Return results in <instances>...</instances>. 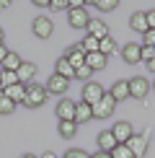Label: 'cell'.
<instances>
[{
    "label": "cell",
    "mask_w": 155,
    "mask_h": 158,
    "mask_svg": "<svg viewBox=\"0 0 155 158\" xmlns=\"http://www.w3.org/2000/svg\"><path fill=\"white\" fill-rule=\"evenodd\" d=\"M114 148H116V140H114L111 130L101 132V135H98V150H101V153H109V156H111V153H114Z\"/></svg>",
    "instance_id": "cell-16"
},
{
    "label": "cell",
    "mask_w": 155,
    "mask_h": 158,
    "mask_svg": "<svg viewBox=\"0 0 155 158\" xmlns=\"http://www.w3.org/2000/svg\"><path fill=\"white\" fill-rule=\"evenodd\" d=\"M80 47L85 49V55H90V52H98V39H93V36H83V42H80Z\"/></svg>",
    "instance_id": "cell-25"
},
{
    "label": "cell",
    "mask_w": 155,
    "mask_h": 158,
    "mask_svg": "<svg viewBox=\"0 0 155 158\" xmlns=\"http://www.w3.org/2000/svg\"><path fill=\"white\" fill-rule=\"evenodd\" d=\"M47 88L44 85H36V83H31V85H26V96H23V106L26 109H39L44 101H47Z\"/></svg>",
    "instance_id": "cell-1"
},
{
    "label": "cell",
    "mask_w": 155,
    "mask_h": 158,
    "mask_svg": "<svg viewBox=\"0 0 155 158\" xmlns=\"http://www.w3.org/2000/svg\"><path fill=\"white\" fill-rule=\"evenodd\" d=\"M111 158H134V156H132V150H129L127 145H116L114 153H111Z\"/></svg>",
    "instance_id": "cell-28"
},
{
    "label": "cell",
    "mask_w": 155,
    "mask_h": 158,
    "mask_svg": "<svg viewBox=\"0 0 155 158\" xmlns=\"http://www.w3.org/2000/svg\"><path fill=\"white\" fill-rule=\"evenodd\" d=\"M0 96H3V91H0Z\"/></svg>",
    "instance_id": "cell-43"
},
{
    "label": "cell",
    "mask_w": 155,
    "mask_h": 158,
    "mask_svg": "<svg viewBox=\"0 0 155 158\" xmlns=\"http://www.w3.org/2000/svg\"><path fill=\"white\" fill-rule=\"evenodd\" d=\"M106 62H109V57L101 55V52H90V55H85V65L93 70V73H96V70H103Z\"/></svg>",
    "instance_id": "cell-15"
},
{
    "label": "cell",
    "mask_w": 155,
    "mask_h": 158,
    "mask_svg": "<svg viewBox=\"0 0 155 158\" xmlns=\"http://www.w3.org/2000/svg\"><path fill=\"white\" fill-rule=\"evenodd\" d=\"M3 36H5V34H3V29H0V47H3Z\"/></svg>",
    "instance_id": "cell-42"
},
{
    "label": "cell",
    "mask_w": 155,
    "mask_h": 158,
    "mask_svg": "<svg viewBox=\"0 0 155 158\" xmlns=\"http://www.w3.org/2000/svg\"><path fill=\"white\" fill-rule=\"evenodd\" d=\"M116 5H119L116 0H96V8L98 10H114Z\"/></svg>",
    "instance_id": "cell-30"
},
{
    "label": "cell",
    "mask_w": 155,
    "mask_h": 158,
    "mask_svg": "<svg viewBox=\"0 0 155 158\" xmlns=\"http://www.w3.org/2000/svg\"><path fill=\"white\" fill-rule=\"evenodd\" d=\"M65 158H90L85 150H80V148H70L67 153H65Z\"/></svg>",
    "instance_id": "cell-32"
},
{
    "label": "cell",
    "mask_w": 155,
    "mask_h": 158,
    "mask_svg": "<svg viewBox=\"0 0 155 158\" xmlns=\"http://www.w3.org/2000/svg\"><path fill=\"white\" fill-rule=\"evenodd\" d=\"M88 119H93V106H88L85 101H78V106H75V124L88 122Z\"/></svg>",
    "instance_id": "cell-19"
},
{
    "label": "cell",
    "mask_w": 155,
    "mask_h": 158,
    "mask_svg": "<svg viewBox=\"0 0 155 158\" xmlns=\"http://www.w3.org/2000/svg\"><path fill=\"white\" fill-rule=\"evenodd\" d=\"M67 21L73 29H88L90 23V13L85 8H75V10H67Z\"/></svg>",
    "instance_id": "cell-6"
},
{
    "label": "cell",
    "mask_w": 155,
    "mask_h": 158,
    "mask_svg": "<svg viewBox=\"0 0 155 158\" xmlns=\"http://www.w3.org/2000/svg\"><path fill=\"white\" fill-rule=\"evenodd\" d=\"M88 36H93V39H106V36H111L109 34V26L101 21V18H90V23H88Z\"/></svg>",
    "instance_id": "cell-13"
},
{
    "label": "cell",
    "mask_w": 155,
    "mask_h": 158,
    "mask_svg": "<svg viewBox=\"0 0 155 158\" xmlns=\"http://www.w3.org/2000/svg\"><path fill=\"white\" fill-rule=\"evenodd\" d=\"M49 8H54V10H70V3H65V0H52Z\"/></svg>",
    "instance_id": "cell-34"
},
{
    "label": "cell",
    "mask_w": 155,
    "mask_h": 158,
    "mask_svg": "<svg viewBox=\"0 0 155 158\" xmlns=\"http://www.w3.org/2000/svg\"><path fill=\"white\" fill-rule=\"evenodd\" d=\"M75 132H78L75 122H60V135L62 137H75Z\"/></svg>",
    "instance_id": "cell-26"
},
{
    "label": "cell",
    "mask_w": 155,
    "mask_h": 158,
    "mask_svg": "<svg viewBox=\"0 0 155 158\" xmlns=\"http://www.w3.org/2000/svg\"><path fill=\"white\" fill-rule=\"evenodd\" d=\"M127 148L132 150L134 158H142L147 153V135H132V140L127 143Z\"/></svg>",
    "instance_id": "cell-12"
},
{
    "label": "cell",
    "mask_w": 155,
    "mask_h": 158,
    "mask_svg": "<svg viewBox=\"0 0 155 158\" xmlns=\"http://www.w3.org/2000/svg\"><path fill=\"white\" fill-rule=\"evenodd\" d=\"M98 52L109 57V55H114V52H119V44L114 42V36H106V39H101V42H98Z\"/></svg>",
    "instance_id": "cell-23"
},
{
    "label": "cell",
    "mask_w": 155,
    "mask_h": 158,
    "mask_svg": "<svg viewBox=\"0 0 155 158\" xmlns=\"http://www.w3.org/2000/svg\"><path fill=\"white\" fill-rule=\"evenodd\" d=\"M13 109H16V104L8 96H0V114H13Z\"/></svg>",
    "instance_id": "cell-27"
},
{
    "label": "cell",
    "mask_w": 155,
    "mask_h": 158,
    "mask_svg": "<svg viewBox=\"0 0 155 158\" xmlns=\"http://www.w3.org/2000/svg\"><path fill=\"white\" fill-rule=\"evenodd\" d=\"M129 26H132V31H137V34H145V31H147V18H145V13H134V16L129 18Z\"/></svg>",
    "instance_id": "cell-21"
},
{
    "label": "cell",
    "mask_w": 155,
    "mask_h": 158,
    "mask_svg": "<svg viewBox=\"0 0 155 158\" xmlns=\"http://www.w3.org/2000/svg\"><path fill=\"white\" fill-rule=\"evenodd\" d=\"M153 88H155V83H153Z\"/></svg>",
    "instance_id": "cell-44"
},
{
    "label": "cell",
    "mask_w": 155,
    "mask_h": 158,
    "mask_svg": "<svg viewBox=\"0 0 155 158\" xmlns=\"http://www.w3.org/2000/svg\"><path fill=\"white\" fill-rule=\"evenodd\" d=\"M114 109H116V101L111 94H106L98 104L93 106V117L96 119H106V117H114Z\"/></svg>",
    "instance_id": "cell-3"
},
{
    "label": "cell",
    "mask_w": 155,
    "mask_h": 158,
    "mask_svg": "<svg viewBox=\"0 0 155 158\" xmlns=\"http://www.w3.org/2000/svg\"><path fill=\"white\" fill-rule=\"evenodd\" d=\"M39 158H57V156H54V153L49 150V153H44V156H39Z\"/></svg>",
    "instance_id": "cell-40"
},
{
    "label": "cell",
    "mask_w": 155,
    "mask_h": 158,
    "mask_svg": "<svg viewBox=\"0 0 155 158\" xmlns=\"http://www.w3.org/2000/svg\"><path fill=\"white\" fill-rule=\"evenodd\" d=\"M5 55H8V49H5V44L0 47V65H3V60H5Z\"/></svg>",
    "instance_id": "cell-36"
},
{
    "label": "cell",
    "mask_w": 155,
    "mask_h": 158,
    "mask_svg": "<svg viewBox=\"0 0 155 158\" xmlns=\"http://www.w3.org/2000/svg\"><path fill=\"white\" fill-rule=\"evenodd\" d=\"M109 94L114 96V101L119 104V101H124V98H129V81H116L111 85V91Z\"/></svg>",
    "instance_id": "cell-17"
},
{
    "label": "cell",
    "mask_w": 155,
    "mask_h": 158,
    "mask_svg": "<svg viewBox=\"0 0 155 158\" xmlns=\"http://www.w3.org/2000/svg\"><path fill=\"white\" fill-rule=\"evenodd\" d=\"M150 60H155V47H145L142 44V62H150Z\"/></svg>",
    "instance_id": "cell-33"
},
{
    "label": "cell",
    "mask_w": 155,
    "mask_h": 158,
    "mask_svg": "<svg viewBox=\"0 0 155 158\" xmlns=\"http://www.w3.org/2000/svg\"><path fill=\"white\" fill-rule=\"evenodd\" d=\"M150 88L153 85L145 81V78H132V81H129V98H145L147 94H150Z\"/></svg>",
    "instance_id": "cell-10"
},
{
    "label": "cell",
    "mask_w": 155,
    "mask_h": 158,
    "mask_svg": "<svg viewBox=\"0 0 155 158\" xmlns=\"http://www.w3.org/2000/svg\"><path fill=\"white\" fill-rule=\"evenodd\" d=\"M145 18H147V29H155V10H145Z\"/></svg>",
    "instance_id": "cell-35"
},
{
    "label": "cell",
    "mask_w": 155,
    "mask_h": 158,
    "mask_svg": "<svg viewBox=\"0 0 155 158\" xmlns=\"http://www.w3.org/2000/svg\"><path fill=\"white\" fill-rule=\"evenodd\" d=\"M21 55H16V52H8L5 55V60H3V70H10V73H16L18 68H21Z\"/></svg>",
    "instance_id": "cell-22"
},
{
    "label": "cell",
    "mask_w": 155,
    "mask_h": 158,
    "mask_svg": "<svg viewBox=\"0 0 155 158\" xmlns=\"http://www.w3.org/2000/svg\"><path fill=\"white\" fill-rule=\"evenodd\" d=\"M90 75H93V70H90L88 65H83V68H78V70H75V78H78V81H85V83H88V78H90Z\"/></svg>",
    "instance_id": "cell-29"
},
{
    "label": "cell",
    "mask_w": 155,
    "mask_h": 158,
    "mask_svg": "<svg viewBox=\"0 0 155 158\" xmlns=\"http://www.w3.org/2000/svg\"><path fill=\"white\" fill-rule=\"evenodd\" d=\"M142 42H145V47H155V29H147L142 34Z\"/></svg>",
    "instance_id": "cell-31"
},
{
    "label": "cell",
    "mask_w": 155,
    "mask_h": 158,
    "mask_svg": "<svg viewBox=\"0 0 155 158\" xmlns=\"http://www.w3.org/2000/svg\"><path fill=\"white\" fill-rule=\"evenodd\" d=\"M65 60L73 65L75 70H78V68H83V65H85V49H83L80 44H73V47L65 52Z\"/></svg>",
    "instance_id": "cell-11"
},
{
    "label": "cell",
    "mask_w": 155,
    "mask_h": 158,
    "mask_svg": "<svg viewBox=\"0 0 155 158\" xmlns=\"http://www.w3.org/2000/svg\"><path fill=\"white\" fill-rule=\"evenodd\" d=\"M90 158H111V156H109V153H101V150H98V153H93Z\"/></svg>",
    "instance_id": "cell-37"
},
{
    "label": "cell",
    "mask_w": 155,
    "mask_h": 158,
    "mask_svg": "<svg viewBox=\"0 0 155 158\" xmlns=\"http://www.w3.org/2000/svg\"><path fill=\"white\" fill-rule=\"evenodd\" d=\"M21 158H39V156H31V153H26V156H21Z\"/></svg>",
    "instance_id": "cell-41"
},
{
    "label": "cell",
    "mask_w": 155,
    "mask_h": 158,
    "mask_svg": "<svg viewBox=\"0 0 155 158\" xmlns=\"http://www.w3.org/2000/svg\"><path fill=\"white\" fill-rule=\"evenodd\" d=\"M147 70H150V73H155V60H150V62H147Z\"/></svg>",
    "instance_id": "cell-38"
},
{
    "label": "cell",
    "mask_w": 155,
    "mask_h": 158,
    "mask_svg": "<svg viewBox=\"0 0 155 158\" xmlns=\"http://www.w3.org/2000/svg\"><path fill=\"white\" fill-rule=\"evenodd\" d=\"M111 135H114L116 145H127V143L132 140L134 130H132V124H129V122H116L114 127H111Z\"/></svg>",
    "instance_id": "cell-5"
},
{
    "label": "cell",
    "mask_w": 155,
    "mask_h": 158,
    "mask_svg": "<svg viewBox=\"0 0 155 158\" xmlns=\"http://www.w3.org/2000/svg\"><path fill=\"white\" fill-rule=\"evenodd\" d=\"M75 106H78V101L62 98V101L57 104V117H60V122H75Z\"/></svg>",
    "instance_id": "cell-8"
},
{
    "label": "cell",
    "mask_w": 155,
    "mask_h": 158,
    "mask_svg": "<svg viewBox=\"0 0 155 158\" xmlns=\"http://www.w3.org/2000/svg\"><path fill=\"white\" fill-rule=\"evenodd\" d=\"M16 83H18V75L16 73H10V70H0V91L10 88V85H16Z\"/></svg>",
    "instance_id": "cell-24"
},
{
    "label": "cell",
    "mask_w": 155,
    "mask_h": 158,
    "mask_svg": "<svg viewBox=\"0 0 155 158\" xmlns=\"http://www.w3.org/2000/svg\"><path fill=\"white\" fill-rule=\"evenodd\" d=\"M5 8H10V3H5V0H0V10H5Z\"/></svg>",
    "instance_id": "cell-39"
},
{
    "label": "cell",
    "mask_w": 155,
    "mask_h": 158,
    "mask_svg": "<svg viewBox=\"0 0 155 158\" xmlns=\"http://www.w3.org/2000/svg\"><path fill=\"white\" fill-rule=\"evenodd\" d=\"M54 73L70 81V78H75V68H73V65H70L67 60H65V57H60V60H57V68H54Z\"/></svg>",
    "instance_id": "cell-20"
},
{
    "label": "cell",
    "mask_w": 155,
    "mask_h": 158,
    "mask_svg": "<svg viewBox=\"0 0 155 158\" xmlns=\"http://www.w3.org/2000/svg\"><path fill=\"white\" fill-rule=\"evenodd\" d=\"M119 52H121V60H124L127 65H137V62H142V47H140V44H134V42L124 44Z\"/></svg>",
    "instance_id": "cell-7"
},
{
    "label": "cell",
    "mask_w": 155,
    "mask_h": 158,
    "mask_svg": "<svg viewBox=\"0 0 155 158\" xmlns=\"http://www.w3.org/2000/svg\"><path fill=\"white\" fill-rule=\"evenodd\" d=\"M16 75H18V83L31 85L34 83V75H36V65L34 62H21V68L16 70Z\"/></svg>",
    "instance_id": "cell-14"
},
{
    "label": "cell",
    "mask_w": 155,
    "mask_h": 158,
    "mask_svg": "<svg viewBox=\"0 0 155 158\" xmlns=\"http://www.w3.org/2000/svg\"><path fill=\"white\" fill-rule=\"evenodd\" d=\"M67 85H70V81L67 78H62V75H49V81H47V85H44V88H47V94H54V96H62L65 91H67Z\"/></svg>",
    "instance_id": "cell-9"
},
{
    "label": "cell",
    "mask_w": 155,
    "mask_h": 158,
    "mask_svg": "<svg viewBox=\"0 0 155 158\" xmlns=\"http://www.w3.org/2000/svg\"><path fill=\"white\" fill-rule=\"evenodd\" d=\"M3 96H8L13 104H23L26 85H23V83H16V85H10V88H5V91H3Z\"/></svg>",
    "instance_id": "cell-18"
},
{
    "label": "cell",
    "mask_w": 155,
    "mask_h": 158,
    "mask_svg": "<svg viewBox=\"0 0 155 158\" xmlns=\"http://www.w3.org/2000/svg\"><path fill=\"white\" fill-rule=\"evenodd\" d=\"M31 29H34V34L39 39H49L54 34V23H52V18H47V16H36L34 23H31Z\"/></svg>",
    "instance_id": "cell-4"
},
{
    "label": "cell",
    "mask_w": 155,
    "mask_h": 158,
    "mask_svg": "<svg viewBox=\"0 0 155 158\" xmlns=\"http://www.w3.org/2000/svg\"><path fill=\"white\" fill-rule=\"evenodd\" d=\"M103 96H106V91H103V85H101V83L88 81L85 85H83V101H85L88 106H96V104H98Z\"/></svg>",
    "instance_id": "cell-2"
}]
</instances>
